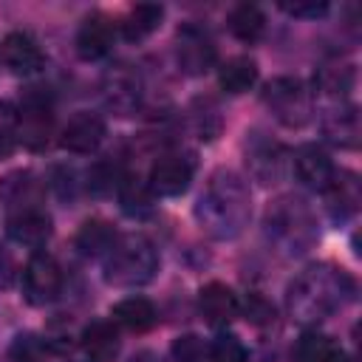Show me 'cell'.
I'll return each instance as SVG.
<instances>
[{
    "mask_svg": "<svg viewBox=\"0 0 362 362\" xmlns=\"http://www.w3.org/2000/svg\"><path fill=\"white\" fill-rule=\"evenodd\" d=\"M51 232H54V226H51V215L42 206V198L6 206V235L14 243L40 249V246H45Z\"/></svg>",
    "mask_w": 362,
    "mask_h": 362,
    "instance_id": "cell-7",
    "label": "cell"
},
{
    "mask_svg": "<svg viewBox=\"0 0 362 362\" xmlns=\"http://www.w3.org/2000/svg\"><path fill=\"white\" fill-rule=\"evenodd\" d=\"M354 68L351 65H342V62H325L317 76H314V85L325 93V96H337L342 99L351 88H354Z\"/></svg>",
    "mask_w": 362,
    "mask_h": 362,
    "instance_id": "cell-27",
    "label": "cell"
},
{
    "mask_svg": "<svg viewBox=\"0 0 362 362\" xmlns=\"http://www.w3.org/2000/svg\"><path fill=\"white\" fill-rule=\"evenodd\" d=\"M204 359V342L198 337H178L173 342V362H201Z\"/></svg>",
    "mask_w": 362,
    "mask_h": 362,
    "instance_id": "cell-33",
    "label": "cell"
},
{
    "mask_svg": "<svg viewBox=\"0 0 362 362\" xmlns=\"http://www.w3.org/2000/svg\"><path fill=\"white\" fill-rule=\"evenodd\" d=\"M192 122H195V130L201 139H215L221 133V113H218V105L212 99H195L192 105Z\"/></svg>",
    "mask_w": 362,
    "mask_h": 362,
    "instance_id": "cell-30",
    "label": "cell"
},
{
    "mask_svg": "<svg viewBox=\"0 0 362 362\" xmlns=\"http://www.w3.org/2000/svg\"><path fill=\"white\" fill-rule=\"evenodd\" d=\"M82 351L90 362H113L122 351V339H119V328L110 320H99L90 322L82 331Z\"/></svg>",
    "mask_w": 362,
    "mask_h": 362,
    "instance_id": "cell-18",
    "label": "cell"
},
{
    "mask_svg": "<svg viewBox=\"0 0 362 362\" xmlns=\"http://www.w3.org/2000/svg\"><path fill=\"white\" fill-rule=\"evenodd\" d=\"M252 218V195L246 181L232 170H215L195 201L198 226L215 240H235Z\"/></svg>",
    "mask_w": 362,
    "mask_h": 362,
    "instance_id": "cell-2",
    "label": "cell"
},
{
    "mask_svg": "<svg viewBox=\"0 0 362 362\" xmlns=\"http://www.w3.org/2000/svg\"><path fill=\"white\" fill-rule=\"evenodd\" d=\"M51 356V339H42L37 334H17L8 345V362H48Z\"/></svg>",
    "mask_w": 362,
    "mask_h": 362,
    "instance_id": "cell-29",
    "label": "cell"
},
{
    "mask_svg": "<svg viewBox=\"0 0 362 362\" xmlns=\"http://www.w3.org/2000/svg\"><path fill=\"white\" fill-rule=\"evenodd\" d=\"M105 136H107V124H105V119H102L99 113L76 110V113L65 122V127H62V133H59V144H62V150H68V153L90 156V153L99 150V144L105 141Z\"/></svg>",
    "mask_w": 362,
    "mask_h": 362,
    "instance_id": "cell-13",
    "label": "cell"
},
{
    "mask_svg": "<svg viewBox=\"0 0 362 362\" xmlns=\"http://www.w3.org/2000/svg\"><path fill=\"white\" fill-rule=\"evenodd\" d=\"M116 238H119V235H116V229H113L107 221L90 218V221H85V223L79 226L74 243H76V249H79L85 257H105V255L110 252V246L116 243Z\"/></svg>",
    "mask_w": 362,
    "mask_h": 362,
    "instance_id": "cell-23",
    "label": "cell"
},
{
    "mask_svg": "<svg viewBox=\"0 0 362 362\" xmlns=\"http://www.w3.org/2000/svg\"><path fill=\"white\" fill-rule=\"evenodd\" d=\"M14 110H17V139L28 150H42L51 139V124H54V107L48 93L40 88H28L20 96V107Z\"/></svg>",
    "mask_w": 362,
    "mask_h": 362,
    "instance_id": "cell-6",
    "label": "cell"
},
{
    "mask_svg": "<svg viewBox=\"0 0 362 362\" xmlns=\"http://www.w3.org/2000/svg\"><path fill=\"white\" fill-rule=\"evenodd\" d=\"M113 40H116V25L107 14H88L79 28H76V54L85 59V62H93V59H102L110 54L113 48Z\"/></svg>",
    "mask_w": 362,
    "mask_h": 362,
    "instance_id": "cell-15",
    "label": "cell"
},
{
    "mask_svg": "<svg viewBox=\"0 0 362 362\" xmlns=\"http://www.w3.org/2000/svg\"><path fill=\"white\" fill-rule=\"evenodd\" d=\"M354 277L334 263L305 266L286 288V311L303 325H317L354 300Z\"/></svg>",
    "mask_w": 362,
    "mask_h": 362,
    "instance_id": "cell-1",
    "label": "cell"
},
{
    "mask_svg": "<svg viewBox=\"0 0 362 362\" xmlns=\"http://www.w3.org/2000/svg\"><path fill=\"white\" fill-rule=\"evenodd\" d=\"M158 314H156V305L147 300V297H127V300H119L113 308H110V322L113 325H122L133 334H144L156 325Z\"/></svg>",
    "mask_w": 362,
    "mask_h": 362,
    "instance_id": "cell-22",
    "label": "cell"
},
{
    "mask_svg": "<svg viewBox=\"0 0 362 362\" xmlns=\"http://www.w3.org/2000/svg\"><path fill=\"white\" fill-rule=\"evenodd\" d=\"M215 59L218 48L206 28H201L198 23H184L175 31V65L181 74L201 76L215 65Z\"/></svg>",
    "mask_w": 362,
    "mask_h": 362,
    "instance_id": "cell-8",
    "label": "cell"
},
{
    "mask_svg": "<svg viewBox=\"0 0 362 362\" xmlns=\"http://www.w3.org/2000/svg\"><path fill=\"white\" fill-rule=\"evenodd\" d=\"M192 175H195L192 156H187V153H161L150 164V173H147L144 184L153 195L175 198L181 192H187V187L192 184Z\"/></svg>",
    "mask_w": 362,
    "mask_h": 362,
    "instance_id": "cell-9",
    "label": "cell"
},
{
    "mask_svg": "<svg viewBox=\"0 0 362 362\" xmlns=\"http://www.w3.org/2000/svg\"><path fill=\"white\" fill-rule=\"evenodd\" d=\"M105 280L119 288H136L156 277L158 272V252L150 238L144 235H119L110 252L102 257Z\"/></svg>",
    "mask_w": 362,
    "mask_h": 362,
    "instance_id": "cell-4",
    "label": "cell"
},
{
    "mask_svg": "<svg viewBox=\"0 0 362 362\" xmlns=\"http://www.w3.org/2000/svg\"><path fill=\"white\" fill-rule=\"evenodd\" d=\"M153 192L147 189V184L141 178H133V175H122L119 178V204L127 215H144L153 209Z\"/></svg>",
    "mask_w": 362,
    "mask_h": 362,
    "instance_id": "cell-28",
    "label": "cell"
},
{
    "mask_svg": "<svg viewBox=\"0 0 362 362\" xmlns=\"http://www.w3.org/2000/svg\"><path fill=\"white\" fill-rule=\"evenodd\" d=\"M246 170L249 175L269 187V184H277L286 173V150L280 141L263 136V133H252L246 139Z\"/></svg>",
    "mask_w": 362,
    "mask_h": 362,
    "instance_id": "cell-12",
    "label": "cell"
},
{
    "mask_svg": "<svg viewBox=\"0 0 362 362\" xmlns=\"http://www.w3.org/2000/svg\"><path fill=\"white\" fill-rule=\"evenodd\" d=\"M263 232H266L269 243L286 257H300L308 249H314L320 240L317 215L308 206V201L300 195L274 198L266 209Z\"/></svg>",
    "mask_w": 362,
    "mask_h": 362,
    "instance_id": "cell-3",
    "label": "cell"
},
{
    "mask_svg": "<svg viewBox=\"0 0 362 362\" xmlns=\"http://www.w3.org/2000/svg\"><path fill=\"white\" fill-rule=\"evenodd\" d=\"M206 354L209 362H249V354L235 334H218L206 348Z\"/></svg>",
    "mask_w": 362,
    "mask_h": 362,
    "instance_id": "cell-31",
    "label": "cell"
},
{
    "mask_svg": "<svg viewBox=\"0 0 362 362\" xmlns=\"http://www.w3.org/2000/svg\"><path fill=\"white\" fill-rule=\"evenodd\" d=\"M322 195H325V204L334 221H348L359 209V181L348 170H337L334 181L328 184Z\"/></svg>",
    "mask_w": 362,
    "mask_h": 362,
    "instance_id": "cell-19",
    "label": "cell"
},
{
    "mask_svg": "<svg viewBox=\"0 0 362 362\" xmlns=\"http://www.w3.org/2000/svg\"><path fill=\"white\" fill-rule=\"evenodd\" d=\"M240 314H246V320H249V322H257V325L274 320V308H272L263 297H257V294H249L246 305L240 303Z\"/></svg>",
    "mask_w": 362,
    "mask_h": 362,
    "instance_id": "cell-34",
    "label": "cell"
},
{
    "mask_svg": "<svg viewBox=\"0 0 362 362\" xmlns=\"http://www.w3.org/2000/svg\"><path fill=\"white\" fill-rule=\"evenodd\" d=\"M161 20H164V6H158V3H139V6H133V8L124 14V20H122V34H124V40H130V42H141V40H147L153 31H158Z\"/></svg>",
    "mask_w": 362,
    "mask_h": 362,
    "instance_id": "cell-24",
    "label": "cell"
},
{
    "mask_svg": "<svg viewBox=\"0 0 362 362\" xmlns=\"http://www.w3.org/2000/svg\"><path fill=\"white\" fill-rule=\"evenodd\" d=\"M17 110L0 99V158L17 147Z\"/></svg>",
    "mask_w": 362,
    "mask_h": 362,
    "instance_id": "cell-32",
    "label": "cell"
},
{
    "mask_svg": "<svg viewBox=\"0 0 362 362\" xmlns=\"http://www.w3.org/2000/svg\"><path fill=\"white\" fill-rule=\"evenodd\" d=\"M11 280H14V263H11V257L0 249V286L6 288V286H11Z\"/></svg>",
    "mask_w": 362,
    "mask_h": 362,
    "instance_id": "cell-36",
    "label": "cell"
},
{
    "mask_svg": "<svg viewBox=\"0 0 362 362\" xmlns=\"http://www.w3.org/2000/svg\"><path fill=\"white\" fill-rule=\"evenodd\" d=\"M291 164H294L297 178H300L305 187L317 189V192H325L328 184H331L334 175H337V167H334L331 156H328L320 144H300V147L294 150Z\"/></svg>",
    "mask_w": 362,
    "mask_h": 362,
    "instance_id": "cell-16",
    "label": "cell"
},
{
    "mask_svg": "<svg viewBox=\"0 0 362 362\" xmlns=\"http://www.w3.org/2000/svg\"><path fill=\"white\" fill-rule=\"evenodd\" d=\"M255 82H257V65L249 57H232L218 68V85L232 96L246 93Z\"/></svg>",
    "mask_w": 362,
    "mask_h": 362,
    "instance_id": "cell-26",
    "label": "cell"
},
{
    "mask_svg": "<svg viewBox=\"0 0 362 362\" xmlns=\"http://www.w3.org/2000/svg\"><path fill=\"white\" fill-rule=\"evenodd\" d=\"M294 362H348L345 351L322 331H303L294 342Z\"/></svg>",
    "mask_w": 362,
    "mask_h": 362,
    "instance_id": "cell-21",
    "label": "cell"
},
{
    "mask_svg": "<svg viewBox=\"0 0 362 362\" xmlns=\"http://www.w3.org/2000/svg\"><path fill=\"white\" fill-rule=\"evenodd\" d=\"M198 311L209 325L223 328L240 317V300L226 283L212 280L198 291Z\"/></svg>",
    "mask_w": 362,
    "mask_h": 362,
    "instance_id": "cell-17",
    "label": "cell"
},
{
    "mask_svg": "<svg viewBox=\"0 0 362 362\" xmlns=\"http://www.w3.org/2000/svg\"><path fill=\"white\" fill-rule=\"evenodd\" d=\"M280 8L291 17H305V20H317V17L328 14L325 3H280Z\"/></svg>",
    "mask_w": 362,
    "mask_h": 362,
    "instance_id": "cell-35",
    "label": "cell"
},
{
    "mask_svg": "<svg viewBox=\"0 0 362 362\" xmlns=\"http://www.w3.org/2000/svg\"><path fill=\"white\" fill-rule=\"evenodd\" d=\"M62 269L48 252H34L23 269V297L31 305H48L62 291Z\"/></svg>",
    "mask_w": 362,
    "mask_h": 362,
    "instance_id": "cell-11",
    "label": "cell"
},
{
    "mask_svg": "<svg viewBox=\"0 0 362 362\" xmlns=\"http://www.w3.org/2000/svg\"><path fill=\"white\" fill-rule=\"evenodd\" d=\"M0 62L17 76H31L42 71L45 54L28 31H11L0 42Z\"/></svg>",
    "mask_w": 362,
    "mask_h": 362,
    "instance_id": "cell-14",
    "label": "cell"
},
{
    "mask_svg": "<svg viewBox=\"0 0 362 362\" xmlns=\"http://www.w3.org/2000/svg\"><path fill=\"white\" fill-rule=\"evenodd\" d=\"M226 25H229V31H232L235 40H240V42H257L263 37V31H266V17H263L260 6H255V3H238L229 11Z\"/></svg>",
    "mask_w": 362,
    "mask_h": 362,
    "instance_id": "cell-25",
    "label": "cell"
},
{
    "mask_svg": "<svg viewBox=\"0 0 362 362\" xmlns=\"http://www.w3.org/2000/svg\"><path fill=\"white\" fill-rule=\"evenodd\" d=\"M263 105L286 127H303L311 119V93L297 76H274L266 82Z\"/></svg>",
    "mask_w": 362,
    "mask_h": 362,
    "instance_id": "cell-5",
    "label": "cell"
},
{
    "mask_svg": "<svg viewBox=\"0 0 362 362\" xmlns=\"http://www.w3.org/2000/svg\"><path fill=\"white\" fill-rule=\"evenodd\" d=\"M141 96H144V88H141V76L130 68V65H113L105 71L102 76V99H105V107L116 116H133L139 113L141 107Z\"/></svg>",
    "mask_w": 362,
    "mask_h": 362,
    "instance_id": "cell-10",
    "label": "cell"
},
{
    "mask_svg": "<svg viewBox=\"0 0 362 362\" xmlns=\"http://www.w3.org/2000/svg\"><path fill=\"white\" fill-rule=\"evenodd\" d=\"M322 133L331 144L354 150L359 144V113L354 105H339L322 116Z\"/></svg>",
    "mask_w": 362,
    "mask_h": 362,
    "instance_id": "cell-20",
    "label": "cell"
}]
</instances>
